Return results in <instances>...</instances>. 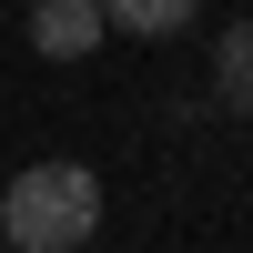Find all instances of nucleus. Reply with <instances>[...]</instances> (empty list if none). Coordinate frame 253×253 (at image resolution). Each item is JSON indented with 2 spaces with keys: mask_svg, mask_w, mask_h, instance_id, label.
<instances>
[{
  "mask_svg": "<svg viewBox=\"0 0 253 253\" xmlns=\"http://www.w3.org/2000/svg\"><path fill=\"white\" fill-rule=\"evenodd\" d=\"M0 233L20 253H81L101 233V182L91 162H31V172H10V193H0Z\"/></svg>",
  "mask_w": 253,
  "mask_h": 253,
  "instance_id": "f257e3e1",
  "label": "nucleus"
},
{
  "mask_svg": "<svg viewBox=\"0 0 253 253\" xmlns=\"http://www.w3.org/2000/svg\"><path fill=\"white\" fill-rule=\"evenodd\" d=\"M101 41H112L101 0H31V51L41 61H91Z\"/></svg>",
  "mask_w": 253,
  "mask_h": 253,
  "instance_id": "f03ea898",
  "label": "nucleus"
},
{
  "mask_svg": "<svg viewBox=\"0 0 253 253\" xmlns=\"http://www.w3.org/2000/svg\"><path fill=\"white\" fill-rule=\"evenodd\" d=\"M213 101L233 122H253V20H223L213 31Z\"/></svg>",
  "mask_w": 253,
  "mask_h": 253,
  "instance_id": "7ed1b4c3",
  "label": "nucleus"
},
{
  "mask_svg": "<svg viewBox=\"0 0 253 253\" xmlns=\"http://www.w3.org/2000/svg\"><path fill=\"white\" fill-rule=\"evenodd\" d=\"M101 20L132 31V41H172V31H193V20H203V0H101Z\"/></svg>",
  "mask_w": 253,
  "mask_h": 253,
  "instance_id": "20e7f679",
  "label": "nucleus"
}]
</instances>
